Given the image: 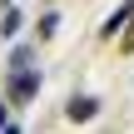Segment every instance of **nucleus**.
<instances>
[{
	"label": "nucleus",
	"instance_id": "5",
	"mask_svg": "<svg viewBox=\"0 0 134 134\" xmlns=\"http://www.w3.org/2000/svg\"><path fill=\"white\" fill-rule=\"evenodd\" d=\"M119 50H124V55H134V15L124 20V30H119Z\"/></svg>",
	"mask_w": 134,
	"mask_h": 134
},
{
	"label": "nucleus",
	"instance_id": "6",
	"mask_svg": "<svg viewBox=\"0 0 134 134\" xmlns=\"http://www.w3.org/2000/svg\"><path fill=\"white\" fill-rule=\"evenodd\" d=\"M55 30H60V15H55V10H50V15H40V40H50Z\"/></svg>",
	"mask_w": 134,
	"mask_h": 134
},
{
	"label": "nucleus",
	"instance_id": "1",
	"mask_svg": "<svg viewBox=\"0 0 134 134\" xmlns=\"http://www.w3.org/2000/svg\"><path fill=\"white\" fill-rule=\"evenodd\" d=\"M40 94V75L25 65V70H10V104H30Z\"/></svg>",
	"mask_w": 134,
	"mask_h": 134
},
{
	"label": "nucleus",
	"instance_id": "2",
	"mask_svg": "<svg viewBox=\"0 0 134 134\" xmlns=\"http://www.w3.org/2000/svg\"><path fill=\"white\" fill-rule=\"evenodd\" d=\"M99 114V99H90V94H75L70 104H65V119L70 124H85V119H94Z\"/></svg>",
	"mask_w": 134,
	"mask_h": 134
},
{
	"label": "nucleus",
	"instance_id": "3",
	"mask_svg": "<svg viewBox=\"0 0 134 134\" xmlns=\"http://www.w3.org/2000/svg\"><path fill=\"white\" fill-rule=\"evenodd\" d=\"M35 60V45H15V55H10V70H25Z\"/></svg>",
	"mask_w": 134,
	"mask_h": 134
},
{
	"label": "nucleus",
	"instance_id": "7",
	"mask_svg": "<svg viewBox=\"0 0 134 134\" xmlns=\"http://www.w3.org/2000/svg\"><path fill=\"white\" fill-rule=\"evenodd\" d=\"M0 129H10V114H5V104H0Z\"/></svg>",
	"mask_w": 134,
	"mask_h": 134
},
{
	"label": "nucleus",
	"instance_id": "4",
	"mask_svg": "<svg viewBox=\"0 0 134 134\" xmlns=\"http://www.w3.org/2000/svg\"><path fill=\"white\" fill-rule=\"evenodd\" d=\"M0 35H20V10H5L0 15Z\"/></svg>",
	"mask_w": 134,
	"mask_h": 134
}]
</instances>
